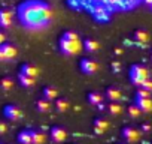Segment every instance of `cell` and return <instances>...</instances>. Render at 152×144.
<instances>
[{"mask_svg":"<svg viewBox=\"0 0 152 144\" xmlns=\"http://www.w3.org/2000/svg\"><path fill=\"white\" fill-rule=\"evenodd\" d=\"M61 38L69 39V41H79V39H81V38H79V35L76 33V32H73V30H67V32H64Z\"/></svg>","mask_w":152,"mask_h":144,"instance_id":"obj_28","label":"cell"},{"mask_svg":"<svg viewBox=\"0 0 152 144\" xmlns=\"http://www.w3.org/2000/svg\"><path fill=\"white\" fill-rule=\"evenodd\" d=\"M12 87H14V80L12 78L5 77V78L0 80V89H2V90L8 92V90H12Z\"/></svg>","mask_w":152,"mask_h":144,"instance_id":"obj_25","label":"cell"},{"mask_svg":"<svg viewBox=\"0 0 152 144\" xmlns=\"http://www.w3.org/2000/svg\"><path fill=\"white\" fill-rule=\"evenodd\" d=\"M106 110H107L109 114H112V116H118V114L122 113V107H121L119 102H110V104L106 107Z\"/></svg>","mask_w":152,"mask_h":144,"instance_id":"obj_23","label":"cell"},{"mask_svg":"<svg viewBox=\"0 0 152 144\" xmlns=\"http://www.w3.org/2000/svg\"><path fill=\"white\" fill-rule=\"evenodd\" d=\"M106 98H107L110 102H119V101L122 99V93H121V90L116 89V87H109V89L106 90Z\"/></svg>","mask_w":152,"mask_h":144,"instance_id":"obj_13","label":"cell"},{"mask_svg":"<svg viewBox=\"0 0 152 144\" xmlns=\"http://www.w3.org/2000/svg\"><path fill=\"white\" fill-rule=\"evenodd\" d=\"M149 78V71L148 68L142 66V65H133L130 68V80L133 84H136L137 87H140L146 80Z\"/></svg>","mask_w":152,"mask_h":144,"instance_id":"obj_3","label":"cell"},{"mask_svg":"<svg viewBox=\"0 0 152 144\" xmlns=\"http://www.w3.org/2000/svg\"><path fill=\"white\" fill-rule=\"evenodd\" d=\"M43 98L48 99V101H55V99L58 98L57 89H55V87H51V86L45 87V89H43Z\"/></svg>","mask_w":152,"mask_h":144,"instance_id":"obj_20","label":"cell"},{"mask_svg":"<svg viewBox=\"0 0 152 144\" xmlns=\"http://www.w3.org/2000/svg\"><path fill=\"white\" fill-rule=\"evenodd\" d=\"M96 107H97V108H99L100 111H103V110H106V105H104L103 102H102V104H99V105H96Z\"/></svg>","mask_w":152,"mask_h":144,"instance_id":"obj_36","label":"cell"},{"mask_svg":"<svg viewBox=\"0 0 152 144\" xmlns=\"http://www.w3.org/2000/svg\"><path fill=\"white\" fill-rule=\"evenodd\" d=\"M142 2V0H125V9L128 8H134L136 5H139Z\"/></svg>","mask_w":152,"mask_h":144,"instance_id":"obj_30","label":"cell"},{"mask_svg":"<svg viewBox=\"0 0 152 144\" xmlns=\"http://www.w3.org/2000/svg\"><path fill=\"white\" fill-rule=\"evenodd\" d=\"M136 105L140 108L142 113L152 111V99L151 98H136Z\"/></svg>","mask_w":152,"mask_h":144,"instance_id":"obj_12","label":"cell"},{"mask_svg":"<svg viewBox=\"0 0 152 144\" xmlns=\"http://www.w3.org/2000/svg\"><path fill=\"white\" fill-rule=\"evenodd\" d=\"M140 87H143V89H146V90L152 92V80H149V78H148V80H146V81L140 86Z\"/></svg>","mask_w":152,"mask_h":144,"instance_id":"obj_31","label":"cell"},{"mask_svg":"<svg viewBox=\"0 0 152 144\" xmlns=\"http://www.w3.org/2000/svg\"><path fill=\"white\" fill-rule=\"evenodd\" d=\"M12 24V12L8 9H0V27L8 29Z\"/></svg>","mask_w":152,"mask_h":144,"instance_id":"obj_11","label":"cell"},{"mask_svg":"<svg viewBox=\"0 0 152 144\" xmlns=\"http://www.w3.org/2000/svg\"><path fill=\"white\" fill-rule=\"evenodd\" d=\"M0 50H2V53H3L5 60H12V59H15L17 54H18L17 47L12 45V44H6V42H5L3 45H0Z\"/></svg>","mask_w":152,"mask_h":144,"instance_id":"obj_9","label":"cell"},{"mask_svg":"<svg viewBox=\"0 0 152 144\" xmlns=\"http://www.w3.org/2000/svg\"><path fill=\"white\" fill-rule=\"evenodd\" d=\"M151 9H152V6H151Z\"/></svg>","mask_w":152,"mask_h":144,"instance_id":"obj_41","label":"cell"},{"mask_svg":"<svg viewBox=\"0 0 152 144\" xmlns=\"http://www.w3.org/2000/svg\"><path fill=\"white\" fill-rule=\"evenodd\" d=\"M112 71L115 72V74H118V72L121 71V63L119 62H113L112 63Z\"/></svg>","mask_w":152,"mask_h":144,"instance_id":"obj_32","label":"cell"},{"mask_svg":"<svg viewBox=\"0 0 152 144\" xmlns=\"http://www.w3.org/2000/svg\"><path fill=\"white\" fill-rule=\"evenodd\" d=\"M142 2H143V3L146 5V6H149V8L152 6V0H142Z\"/></svg>","mask_w":152,"mask_h":144,"instance_id":"obj_38","label":"cell"},{"mask_svg":"<svg viewBox=\"0 0 152 144\" xmlns=\"http://www.w3.org/2000/svg\"><path fill=\"white\" fill-rule=\"evenodd\" d=\"M46 140V135L42 131H31V143L33 144H43Z\"/></svg>","mask_w":152,"mask_h":144,"instance_id":"obj_22","label":"cell"},{"mask_svg":"<svg viewBox=\"0 0 152 144\" xmlns=\"http://www.w3.org/2000/svg\"><path fill=\"white\" fill-rule=\"evenodd\" d=\"M140 134H142V131H139V129H136L133 126H127V128L122 129V138L127 143H130V144L137 143L140 140Z\"/></svg>","mask_w":152,"mask_h":144,"instance_id":"obj_5","label":"cell"},{"mask_svg":"<svg viewBox=\"0 0 152 144\" xmlns=\"http://www.w3.org/2000/svg\"><path fill=\"white\" fill-rule=\"evenodd\" d=\"M82 45H84V50H85L87 53H96V51H99V48H100V44H99L97 41H94V39H90V38H87Z\"/></svg>","mask_w":152,"mask_h":144,"instance_id":"obj_16","label":"cell"},{"mask_svg":"<svg viewBox=\"0 0 152 144\" xmlns=\"http://www.w3.org/2000/svg\"><path fill=\"white\" fill-rule=\"evenodd\" d=\"M36 110H37L39 113H48V111H51V101H48V99H45V98L39 99V101L36 102Z\"/></svg>","mask_w":152,"mask_h":144,"instance_id":"obj_18","label":"cell"},{"mask_svg":"<svg viewBox=\"0 0 152 144\" xmlns=\"http://www.w3.org/2000/svg\"><path fill=\"white\" fill-rule=\"evenodd\" d=\"M0 60H5V57H3V53H2V50H0Z\"/></svg>","mask_w":152,"mask_h":144,"instance_id":"obj_40","label":"cell"},{"mask_svg":"<svg viewBox=\"0 0 152 144\" xmlns=\"http://www.w3.org/2000/svg\"><path fill=\"white\" fill-rule=\"evenodd\" d=\"M6 132H8L6 123H5V122H0V135H3V134H6Z\"/></svg>","mask_w":152,"mask_h":144,"instance_id":"obj_33","label":"cell"},{"mask_svg":"<svg viewBox=\"0 0 152 144\" xmlns=\"http://www.w3.org/2000/svg\"><path fill=\"white\" fill-rule=\"evenodd\" d=\"M18 17L24 27L39 30L49 24L52 9L43 0H26L18 6Z\"/></svg>","mask_w":152,"mask_h":144,"instance_id":"obj_1","label":"cell"},{"mask_svg":"<svg viewBox=\"0 0 152 144\" xmlns=\"http://www.w3.org/2000/svg\"><path fill=\"white\" fill-rule=\"evenodd\" d=\"M115 54H122V48H116L115 50Z\"/></svg>","mask_w":152,"mask_h":144,"instance_id":"obj_39","label":"cell"},{"mask_svg":"<svg viewBox=\"0 0 152 144\" xmlns=\"http://www.w3.org/2000/svg\"><path fill=\"white\" fill-rule=\"evenodd\" d=\"M107 9H125V0H107Z\"/></svg>","mask_w":152,"mask_h":144,"instance_id":"obj_24","label":"cell"},{"mask_svg":"<svg viewBox=\"0 0 152 144\" xmlns=\"http://www.w3.org/2000/svg\"><path fill=\"white\" fill-rule=\"evenodd\" d=\"M3 116L9 120H20L23 117V111L17 105H6L3 108Z\"/></svg>","mask_w":152,"mask_h":144,"instance_id":"obj_6","label":"cell"},{"mask_svg":"<svg viewBox=\"0 0 152 144\" xmlns=\"http://www.w3.org/2000/svg\"><path fill=\"white\" fill-rule=\"evenodd\" d=\"M5 42H6V36H5L2 32H0V45H3Z\"/></svg>","mask_w":152,"mask_h":144,"instance_id":"obj_35","label":"cell"},{"mask_svg":"<svg viewBox=\"0 0 152 144\" xmlns=\"http://www.w3.org/2000/svg\"><path fill=\"white\" fill-rule=\"evenodd\" d=\"M149 39H151V36H149V33H148L146 30H136V32H134V41H136L139 45L148 44Z\"/></svg>","mask_w":152,"mask_h":144,"instance_id":"obj_14","label":"cell"},{"mask_svg":"<svg viewBox=\"0 0 152 144\" xmlns=\"http://www.w3.org/2000/svg\"><path fill=\"white\" fill-rule=\"evenodd\" d=\"M93 15L97 21H102V23H106L110 20V12H109L107 6H104V5L96 3V6L93 8Z\"/></svg>","mask_w":152,"mask_h":144,"instance_id":"obj_4","label":"cell"},{"mask_svg":"<svg viewBox=\"0 0 152 144\" xmlns=\"http://www.w3.org/2000/svg\"><path fill=\"white\" fill-rule=\"evenodd\" d=\"M18 80H20V84L23 87H27V89H30V87H33L36 84V78L28 77V75H24V74H21V72H20V75H18Z\"/></svg>","mask_w":152,"mask_h":144,"instance_id":"obj_17","label":"cell"},{"mask_svg":"<svg viewBox=\"0 0 152 144\" xmlns=\"http://www.w3.org/2000/svg\"><path fill=\"white\" fill-rule=\"evenodd\" d=\"M18 143H20V144H33V143H31V131H30V129L21 131V132L18 134Z\"/></svg>","mask_w":152,"mask_h":144,"instance_id":"obj_19","label":"cell"},{"mask_svg":"<svg viewBox=\"0 0 152 144\" xmlns=\"http://www.w3.org/2000/svg\"><path fill=\"white\" fill-rule=\"evenodd\" d=\"M21 74L28 75V77H33V78H37L39 74H40V71H39L37 66H34V65H31V63H24V65L21 66Z\"/></svg>","mask_w":152,"mask_h":144,"instance_id":"obj_10","label":"cell"},{"mask_svg":"<svg viewBox=\"0 0 152 144\" xmlns=\"http://www.w3.org/2000/svg\"><path fill=\"white\" fill-rule=\"evenodd\" d=\"M103 99H104V96H103L102 93H99V92H91V93H88V102H90L91 105H99V104L103 102Z\"/></svg>","mask_w":152,"mask_h":144,"instance_id":"obj_21","label":"cell"},{"mask_svg":"<svg viewBox=\"0 0 152 144\" xmlns=\"http://www.w3.org/2000/svg\"><path fill=\"white\" fill-rule=\"evenodd\" d=\"M55 108H57V111L58 113H64V111H67V108H69V102L66 101V99H55Z\"/></svg>","mask_w":152,"mask_h":144,"instance_id":"obj_26","label":"cell"},{"mask_svg":"<svg viewBox=\"0 0 152 144\" xmlns=\"http://www.w3.org/2000/svg\"><path fill=\"white\" fill-rule=\"evenodd\" d=\"M58 47H60V51L66 56H76L84 48L81 39L79 41H69V39H64V38H60Z\"/></svg>","mask_w":152,"mask_h":144,"instance_id":"obj_2","label":"cell"},{"mask_svg":"<svg viewBox=\"0 0 152 144\" xmlns=\"http://www.w3.org/2000/svg\"><path fill=\"white\" fill-rule=\"evenodd\" d=\"M136 98H151V92L143 87H139V90L136 92Z\"/></svg>","mask_w":152,"mask_h":144,"instance_id":"obj_29","label":"cell"},{"mask_svg":"<svg viewBox=\"0 0 152 144\" xmlns=\"http://www.w3.org/2000/svg\"><path fill=\"white\" fill-rule=\"evenodd\" d=\"M97 69H99V65L94 60H91V59H82L81 60V71L84 74L93 75V74H96Z\"/></svg>","mask_w":152,"mask_h":144,"instance_id":"obj_7","label":"cell"},{"mask_svg":"<svg viewBox=\"0 0 152 144\" xmlns=\"http://www.w3.org/2000/svg\"><path fill=\"white\" fill-rule=\"evenodd\" d=\"M109 128V122L106 119H96L94 120V132L97 135H102Z\"/></svg>","mask_w":152,"mask_h":144,"instance_id":"obj_15","label":"cell"},{"mask_svg":"<svg viewBox=\"0 0 152 144\" xmlns=\"http://www.w3.org/2000/svg\"><path fill=\"white\" fill-rule=\"evenodd\" d=\"M140 114H142V111H140V108H139L136 104L131 105V107H128V116H130V117H133V119H139Z\"/></svg>","mask_w":152,"mask_h":144,"instance_id":"obj_27","label":"cell"},{"mask_svg":"<svg viewBox=\"0 0 152 144\" xmlns=\"http://www.w3.org/2000/svg\"><path fill=\"white\" fill-rule=\"evenodd\" d=\"M96 3H99V5H107V0H96Z\"/></svg>","mask_w":152,"mask_h":144,"instance_id":"obj_37","label":"cell"},{"mask_svg":"<svg viewBox=\"0 0 152 144\" xmlns=\"http://www.w3.org/2000/svg\"><path fill=\"white\" fill-rule=\"evenodd\" d=\"M49 137H51V140L54 141V143H63V141H66V138H67V132H66V129L64 128H60V126H54L52 129H51V132H49Z\"/></svg>","mask_w":152,"mask_h":144,"instance_id":"obj_8","label":"cell"},{"mask_svg":"<svg viewBox=\"0 0 152 144\" xmlns=\"http://www.w3.org/2000/svg\"><path fill=\"white\" fill-rule=\"evenodd\" d=\"M140 131H142V132H145V134H146V132H151V125L143 123V125L140 126Z\"/></svg>","mask_w":152,"mask_h":144,"instance_id":"obj_34","label":"cell"}]
</instances>
